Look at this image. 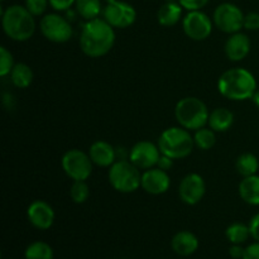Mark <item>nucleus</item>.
<instances>
[{
  "instance_id": "41",
  "label": "nucleus",
  "mask_w": 259,
  "mask_h": 259,
  "mask_svg": "<svg viewBox=\"0 0 259 259\" xmlns=\"http://www.w3.org/2000/svg\"><path fill=\"white\" fill-rule=\"evenodd\" d=\"M2 2H4V0H2Z\"/></svg>"
},
{
  "instance_id": "32",
  "label": "nucleus",
  "mask_w": 259,
  "mask_h": 259,
  "mask_svg": "<svg viewBox=\"0 0 259 259\" xmlns=\"http://www.w3.org/2000/svg\"><path fill=\"white\" fill-rule=\"evenodd\" d=\"M244 29L247 30H259V13L250 12L244 17Z\"/></svg>"
},
{
  "instance_id": "5",
  "label": "nucleus",
  "mask_w": 259,
  "mask_h": 259,
  "mask_svg": "<svg viewBox=\"0 0 259 259\" xmlns=\"http://www.w3.org/2000/svg\"><path fill=\"white\" fill-rule=\"evenodd\" d=\"M210 111L206 104L196 96H186L179 100L175 106V116L182 128L197 131L204 128L209 121Z\"/></svg>"
},
{
  "instance_id": "28",
  "label": "nucleus",
  "mask_w": 259,
  "mask_h": 259,
  "mask_svg": "<svg viewBox=\"0 0 259 259\" xmlns=\"http://www.w3.org/2000/svg\"><path fill=\"white\" fill-rule=\"evenodd\" d=\"M70 196L75 204H85L90 197V187L86 181H73L70 189Z\"/></svg>"
},
{
  "instance_id": "1",
  "label": "nucleus",
  "mask_w": 259,
  "mask_h": 259,
  "mask_svg": "<svg viewBox=\"0 0 259 259\" xmlns=\"http://www.w3.org/2000/svg\"><path fill=\"white\" fill-rule=\"evenodd\" d=\"M115 28L104 18L86 20L80 34V48L83 55L91 58H100L108 55L115 45Z\"/></svg>"
},
{
  "instance_id": "38",
  "label": "nucleus",
  "mask_w": 259,
  "mask_h": 259,
  "mask_svg": "<svg viewBox=\"0 0 259 259\" xmlns=\"http://www.w3.org/2000/svg\"><path fill=\"white\" fill-rule=\"evenodd\" d=\"M252 100H253V103H254V105L257 106V108L259 109V89H258L257 91H255L254 95H253Z\"/></svg>"
},
{
  "instance_id": "39",
  "label": "nucleus",
  "mask_w": 259,
  "mask_h": 259,
  "mask_svg": "<svg viewBox=\"0 0 259 259\" xmlns=\"http://www.w3.org/2000/svg\"><path fill=\"white\" fill-rule=\"evenodd\" d=\"M164 3H180V0H164Z\"/></svg>"
},
{
  "instance_id": "11",
  "label": "nucleus",
  "mask_w": 259,
  "mask_h": 259,
  "mask_svg": "<svg viewBox=\"0 0 259 259\" xmlns=\"http://www.w3.org/2000/svg\"><path fill=\"white\" fill-rule=\"evenodd\" d=\"M214 22L211 18L202 10L189 12L182 19V29L185 34L192 40L201 42L207 39L212 32Z\"/></svg>"
},
{
  "instance_id": "35",
  "label": "nucleus",
  "mask_w": 259,
  "mask_h": 259,
  "mask_svg": "<svg viewBox=\"0 0 259 259\" xmlns=\"http://www.w3.org/2000/svg\"><path fill=\"white\" fill-rule=\"evenodd\" d=\"M243 259H259V242H254L245 247Z\"/></svg>"
},
{
  "instance_id": "27",
  "label": "nucleus",
  "mask_w": 259,
  "mask_h": 259,
  "mask_svg": "<svg viewBox=\"0 0 259 259\" xmlns=\"http://www.w3.org/2000/svg\"><path fill=\"white\" fill-rule=\"evenodd\" d=\"M217 132L212 131L211 128H200L197 131H195L194 133V142L195 147H197L201 151H209L217 143V136H215Z\"/></svg>"
},
{
  "instance_id": "29",
  "label": "nucleus",
  "mask_w": 259,
  "mask_h": 259,
  "mask_svg": "<svg viewBox=\"0 0 259 259\" xmlns=\"http://www.w3.org/2000/svg\"><path fill=\"white\" fill-rule=\"evenodd\" d=\"M14 66L15 63L12 52L8 51L7 47H0V76L5 77L10 75Z\"/></svg>"
},
{
  "instance_id": "16",
  "label": "nucleus",
  "mask_w": 259,
  "mask_h": 259,
  "mask_svg": "<svg viewBox=\"0 0 259 259\" xmlns=\"http://www.w3.org/2000/svg\"><path fill=\"white\" fill-rule=\"evenodd\" d=\"M250 47H252V43H250L249 37L245 33L238 32L229 35L225 42L224 51L228 60L233 62H239L249 55Z\"/></svg>"
},
{
  "instance_id": "25",
  "label": "nucleus",
  "mask_w": 259,
  "mask_h": 259,
  "mask_svg": "<svg viewBox=\"0 0 259 259\" xmlns=\"http://www.w3.org/2000/svg\"><path fill=\"white\" fill-rule=\"evenodd\" d=\"M225 237L232 244H243L250 238L249 225L244 223H233L225 230Z\"/></svg>"
},
{
  "instance_id": "15",
  "label": "nucleus",
  "mask_w": 259,
  "mask_h": 259,
  "mask_svg": "<svg viewBox=\"0 0 259 259\" xmlns=\"http://www.w3.org/2000/svg\"><path fill=\"white\" fill-rule=\"evenodd\" d=\"M171 186V179L168 172L153 167L143 171L142 174V185L141 187L149 195H162L166 194Z\"/></svg>"
},
{
  "instance_id": "34",
  "label": "nucleus",
  "mask_w": 259,
  "mask_h": 259,
  "mask_svg": "<svg viewBox=\"0 0 259 259\" xmlns=\"http://www.w3.org/2000/svg\"><path fill=\"white\" fill-rule=\"evenodd\" d=\"M248 225H249L250 237H252L255 242H259V212L253 215Z\"/></svg>"
},
{
  "instance_id": "6",
  "label": "nucleus",
  "mask_w": 259,
  "mask_h": 259,
  "mask_svg": "<svg viewBox=\"0 0 259 259\" xmlns=\"http://www.w3.org/2000/svg\"><path fill=\"white\" fill-rule=\"evenodd\" d=\"M108 179L115 191L132 194L141 187L142 172L129 159H119L109 167Z\"/></svg>"
},
{
  "instance_id": "37",
  "label": "nucleus",
  "mask_w": 259,
  "mask_h": 259,
  "mask_svg": "<svg viewBox=\"0 0 259 259\" xmlns=\"http://www.w3.org/2000/svg\"><path fill=\"white\" fill-rule=\"evenodd\" d=\"M244 250L245 248H243L242 244H232V247L229 248V255L233 259H243Z\"/></svg>"
},
{
  "instance_id": "30",
  "label": "nucleus",
  "mask_w": 259,
  "mask_h": 259,
  "mask_svg": "<svg viewBox=\"0 0 259 259\" xmlns=\"http://www.w3.org/2000/svg\"><path fill=\"white\" fill-rule=\"evenodd\" d=\"M50 5V0H25L24 7L34 17H43Z\"/></svg>"
},
{
  "instance_id": "18",
  "label": "nucleus",
  "mask_w": 259,
  "mask_h": 259,
  "mask_svg": "<svg viewBox=\"0 0 259 259\" xmlns=\"http://www.w3.org/2000/svg\"><path fill=\"white\" fill-rule=\"evenodd\" d=\"M171 248L176 254L181 257H189L199 249V239L194 233L189 230H181L172 238Z\"/></svg>"
},
{
  "instance_id": "24",
  "label": "nucleus",
  "mask_w": 259,
  "mask_h": 259,
  "mask_svg": "<svg viewBox=\"0 0 259 259\" xmlns=\"http://www.w3.org/2000/svg\"><path fill=\"white\" fill-rule=\"evenodd\" d=\"M235 169L242 177L257 175L259 169V159L253 153H243L235 161Z\"/></svg>"
},
{
  "instance_id": "23",
  "label": "nucleus",
  "mask_w": 259,
  "mask_h": 259,
  "mask_svg": "<svg viewBox=\"0 0 259 259\" xmlns=\"http://www.w3.org/2000/svg\"><path fill=\"white\" fill-rule=\"evenodd\" d=\"M75 10L82 19H96L103 13L101 0H76Z\"/></svg>"
},
{
  "instance_id": "7",
  "label": "nucleus",
  "mask_w": 259,
  "mask_h": 259,
  "mask_svg": "<svg viewBox=\"0 0 259 259\" xmlns=\"http://www.w3.org/2000/svg\"><path fill=\"white\" fill-rule=\"evenodd\" d=\"M61 166L66 176L72 181H86L93 174L94 163L89 153L81 149H70L66 152L61 159Z\"/></svg>"
},
{
  "instance_id": "19",
  "label": "nucleus",
  "mask_w": 259,
  "mask_h": 259,
  "mask_svg": "<svg viewBox=\"0 0 259 259\" xmlns=\"http://www.w3.org/2000/svg\"><path fill=\"white\" fill-rule=\"evenodd\" d=\"M238 194L245 204L250 206H259V176L243 177L238 186Z\"/></svg>"
},
{
  "instance_id": "17",
  "label": "nucleus",
  "mask_w": 259,
  "mask_h": 259,
  "mask_svg": "<svg viewBox=\"0 0 259 259\" xmlns=\"http://www.w3.org/2000/svg\"><path fill=\"white\" fill-rule=\"evenodd\" d=\"M89 156L94 164L109 168L116 162V148L106 141H96L89 148Z\"/></svg>"
},
{
  "instance_id": "13",
  "label": "nucleus",
  "mask_w": 259,
  "mask_h": 259,
  "mask_svg": "<svg viewBox=\"0 0 259 259\" xmlns=\"http://www.w3.org/2000/svg\"><path fill=\"white\" fill-rule=\"evenodd\" d=\"M206 184L199 174H189L181 180L179 185V197L184 204L194 206L205 196Z\"/></svg>"
},
{
  "instance_id": "20",
  "label": "nucleus",
  "mask_w": 259,
  "mask_h": 259,
  "mask_svg": "<svg viewBox=\"0 0 259 259\" xmlns=\"http://www.w3.org/2000/svg\"><path fill=\"white\" fill-rule=\"evenodd\" d=\"M234 124V114L228 108H217L210 113L207 125L217 133L228 132Z\"/></svg>"
},
{
  "instance_id": "36",
  "label": "nucleus",
  "mask_w": 259,
  "mask_h": 259,
  "mask_svg": "<svg viewBox=\"0 0 259 259\" xmlns=\"http://www.w3.org/2000/svg\"><path fill=\"white\" fill-rule=\"evenodd\" d=\"M174 161H175V159H172L171 157L162 154L161 158H159L158 163H157L156 167H158V168H161V169H163V171L168 172L169 169L174 167Z\"/></svg>"
},
{
  "instance_id": "26",
  "label": "nucleus",
  "mask_w": 259,
  "mask_h": 259,
  "mask_svg": "<svg viewBox=\"0 0 259 259\" xmlns=\"http://www.w3.org/2000/svg\"><path fill=\"white\" fill-rule=\"evenodd\" d=\"M25 259H53V249L48 243L37 240L25 248Z\"/></svg>"
},
{
  "instance_id": "10",
  "label": "nucleus",
  "mask_w": 259,
  "mask_h": 259,
  "mask_svg": "<svg viewBox=\"0 0 259 259\" xmlns=\"http://www.w3.org/2000/svg\"><path fill=\"white\" fill-rule=\"evenodd\" d=\"M106 5L103 8L104 19L113 28L125 29L133 25L137 20V12L133 5L121 0H105Z\"/></svg>"
},
{
  "instance_id": "3",
  "label": "nucleus",
  "mask_w": 259,
  "mask_h": 259,
  "mask_svg": "<svg viewBox=\"0 0 259 259\" xmlns=\"http://www.w3.org/2000/svg\"><path fill=\"white\" fill-rule=\"evenodd\" d=\"M2 25L5 35L15 42H27L35 32L34 15L19 4L2 10Z\"/></svg>"
},
{
  "instance_id": "21",
  "label": "nucleus",
  "mask_w": 259,
  "mask_h": 259,
  "mask_svg": "<svg viewBox=\"0 0 259 259\" xmlns=\"http://www.w3.org/2000/svg\"><path fill=\"white\" fill-rule=\"evenodd\" d=\"M182 10L180 3H164L157 12V20L162 27H174L181 20Z\"/></svg>"
},
{
  "instance_id": "22",
  "label": "nucleus",
  "mask_w": 259,
  "mask_h": 259,
  "mask_svg": "<svg viewBox=\"0 0 259 259\" xmlns=\"http://www.w3.org/2000/svg\"><path fill=\"white\" fill-rule=\"evenodd\" d=\"M33 78H34L33 71L27 63H15L10 72V81L18 89L29 88L30 83L33 82Z\"/></svg>"
},
{
  "instance_id": "4",
  "label": "nucleus",
  "mask_w": 259,
  "mask_h": 259,
  "mask_svg": "<svg viewBox=\"0 0 259 259\" xmlns=\"http://www.w3.org/2000/svg\"><path fill=\"white\" fill-rule=\"evenodd\" d=\"M159 151L172 159L187 158L195 148L194 136L190 131L180 126H171L162 132L158 138Z\"/></svg>"
},
{
  "instance_id": "31",
  "label": "nucleus",
  "mask_w": 259,
  "mask_h": 259,
  "mask_svg": "<svg viewBox=\"0 0 259 259\" xmlns=\"http://www.w3.org/2000/svg\"><path fill=\"white\" fill-rule=\"evenodd\" d=\"M209 2L210 0H180V4L187 12H194V10H201L209 4Z\"/></svg>"
},
{
  "instance_id": "9",
  "label": "nucleus",
  "mask_w": 259,
  "mask_h": 259,
  "mask_svg": "<svg viewBox=\"0 0 259 259\" xmlns=\"http://www.w3.org/2000/svg\"><path fill=\"white\" fill-rule=\"evenodd\" d=\"M40 32L43 37L53 43H66L72 38L71 22L58 13H48L40 18Z\"/></svg>"
},
{
  "instance_id": "2",
  "label": "nucleus",
  "mask_w": 259,
  "mask_h": 259,
  "mask_svg": "<svg viewBox=\"0 0 259 259\" xmlns=\"http://www.w3.org/2000/svg\"><path fill=\"white\" fill-rule=\"evenodd\" d=\"M257 90V80L247 68H230L223 72L218 80V91L228 100H249Z\"/></svg>"
},
{
  "instance_id": "12",
  "label": "nucleus",
  "mask_w": 259,
  "mask_h": 259,
  "mask_svg": "<svg viewBox=\"0 0 259 259\" xmlns=\"http://www.w3.org/2000/svg\"><path fill=\"white\" fill-rule=\"evenodd\" d=\"M161 156L158 144L149 141L138 142L129 149V161L143 171L156 167Z\"/></svg>"
},
{
  "instance_id": "14",
  "label": "nucleus",
  "mask_w": 259,
  "mask_h": 259,
  "mask_svg": "<svg viewBox=\"0 0 259 259\" xmlns=\"http://www.w3.org/2000/svg\"><path fill=\"white\" fill-rule=\"evenodd\" d=\"M27 218L30 224L39 230H48L53 225L56 214L51 204L45 200H34L27 209Z\"/></svg>"
},
{
  "instance_id": "40",
  "label": "nucleus",
  "mask_w": 259,
  "mask_h": 259,
  "mask_svg": "<svg viewBox=\"0 0 259 259\" xmlns=\"http://www.w3.org/2000/svg\"><path fill=\"white\" fill-rule=\"evenodd\" d=\"M258 133H259V126H258Z\"/></svg>"
},
{
  "instance_id": "8",
  "label": "nucleus",
  "mask_w": 259,
  "mask_h": 259,
  "mask_svg": "<svg viewBox=\"0 0 259 259\" xmlns=\"http://www.w3.org/2000/svg\"><path fill=\"white\" fill-rule=\"evenodd\" d=\"M244 17L242 9L233 3L219 4L212 14L215 28L227 34H234L244 28Z\"/></svg>"
},
{
  "instance_id": "33",
  "label": "nucleus",
  "mask_w": 259,
  "mask_h": 259,
  "mask_svg": "<svg viewBox=\"0 0 259 259\" xmlns=\"http://www.w3.org/2000/svg\"><path fill=\"white\" fill-rule=\"evenodd\" d=\"M76 0H50V7L56 12H67L75 5Z\"/></svg>"
}]
</instances>
